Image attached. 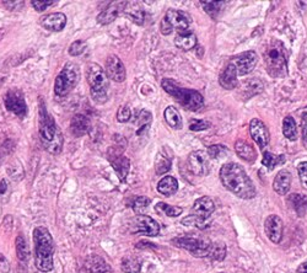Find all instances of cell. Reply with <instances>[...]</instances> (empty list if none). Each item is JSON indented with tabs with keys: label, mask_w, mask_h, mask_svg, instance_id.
<instances>
[{
	"label": "cell",
	"mask_w": 307,
	"mask_h": 273,
	"mask_svg": "<svg viewBox=\"0 0 307 273\" xmlns=\"http://www.w3.org/2000/svg\"><path fill=\"white\" fill-rule=\"evenodd\" d=\"M221 184L226 190L242 199L256 197V187L242 166L236 163H227L220 170Z\"/></svg>",
	"instance_id": "1"
},
{
	"label": "cell",
	"mask_w": 307,
	"mask_h": 273,
	"mask_svg": "<svg viewBox=\"0 0 307 273\" xmlns=\"http://www.w3.org/2000/svg\"><path fill=\"white\" fill-rule=\"evenodd\" d=\"M38 130L44 149L53 155H58L63 148V134L58 128L54 118L48 113L43 100H39Z\"/></svg>",
	"instance_id": "2"
},
{
	"label": "cell",
	"mask_w": 307,
	"mask_h": 273,
	"mask_svg": "<svg viewBox=\"0 0 307 273\" xmlns=\"http://www.w3.org/2000/svg\"><path fill=\"white\" fill-rule=\"evenodd\" d=\"M35 244V265L41 272H50L53 269V238L47 228L37 226L33 230Z\"/></svg>",
	"instance_id": "3"
},
{
	"label": "cell",
	"mask_w": 307,
	"mask_h": 273,
	"mask_svg": "<svg viewBox=\"0 0 307 273\" xmlns=\"http://www.w3.org/2000/svg\"><path fill=\"white\" fill-rule=\"evenodd\" d=\"M263 59L267 72L273 78H284L288 75V52L282 42L274 39L263 50Z\"/></svg>",
	"instance_id": "4"
},
{
	"label": "cell",
	"mask_w": 307,
	"mask_h": 273,
	"mask_svg": "<svg viewBox=\"0 0 307 273\" xmlns=\"http://www.w3.org/2000/svg\"><path fill=\"white\" fill-rule=\"evenodd\" d=\"M161 86L186 110L198 111L204 105V99L199 91L184 89V87L179 86L176 81L170 80V79H163L161 81Z\"/></svg>",
	"instance_id": "5"
},
{
	"label": "cell",
	"mask_w": 307,
	"mask_h": 273,
	"mask_svg": "<svg viewBox=\"0 0 307 273\" xmlns=\"http://www.w3.org/2000/svg\"><path fill=\"white\" fill-rule=\"evenodd\" d=\"M86 79L90 85L91 98L97 104H105L108 100V77L97 63H90L86 66Z\"/></svg>",
	"instance_id": "6"
},
{
	"label": "cell",
	"mask_w": 307,
	"mask_h": 273,
	"mask_svg": "<svg viewBox=\"0 0 307 273\" xmlns=\"http://www.w3.org/2000/svg\"><path fill=\"white\" fill-rule=\"evenodd\" d=\"M80 78V71L75 63H66L63 71L58 74L54 83V93L57 96H66L74 89Z\"/></svg>",
	"instance_id": "7"
},
{
	"label": "cell",
	"mask_w": 307,
	"mask_h": 273,
	"mask_svg": "<svg viewBox=\"0 0 307 273\" xmlns=\"http://www.w3.org/2000/svg\"><path fill=\"white\" fill-rule=\"evenodd\" d=\"M191 19H188V16L184 13L178 10H169L166 13L163 19L161 20L160 31L162 35H170L172 33L173 30L178 31V33L187 32L188 27H190Z\"/></svg>",
	"instance_id": "8"
},
{
	"label": "cell",
	"mask_w": 307,
	"mask_h": 273,
	"mask_svg": "<svg viewBox=\"0 0 307 273\" xmlns=\"http://www.w3.org/2000/svg\"><path fill=\"white\" fill-rule=\"evenodd\" d=\"M179 247L190 251L193 256L196 257H206L210 254L211 244L205 239H196V238H176L172 240Z\"/></svg>",
	"instance_id": "9"
},
{
	"label": "cell",
	"mask_w": 307,
	"mask_h": 273,
	"mask_svg": "<svg viewBox=\"0 0 307 273\" xmlns=\"http://www.w3.org/2000/svg\"><path fill=\"white\" fill-rule=\"evenodd\" d=\"M188 169L197 176H206L210 172V156L208 151L196 150L188 156Z\"/></svg>",
	"instance_id": "10"
},
{
	"label": "cell",
	"mask_w": 307,
	"mask_h": 273,
	"mask_svg": "<svg viewBox=\"0 0 307 273\" xmlns=\"http://www.w3.org/2000/svg\"><path fill=\"white\" fill-rule=\"evenodd\" d=\"M258 62V56L254 51H248V52L241 53L239 56L233 57L230 60V64L235 66L237 75L239 77H243V75L248 74L254 69Z\"/></svg>",
	"instance_id": "11"
},
{
	"label": "cell",
	"mask_w": 307,
	"mask_h": 273,
	"mask_svg": "<svg viewBox=\"0 0 307 273\" xmlns=\"http://www.w3.org/2000/svg\"><path fill=\"white\" fill-rule=\"evenodd\" d=\"M4 105L9 111L19 117H25L27 113V105L23 94L19 90H10L5 94Z\"/></svg>",
	"instance_id": "12"
},
{
	"label": "cell",
	"mask_w": 307,
	"mask_h": 273,
	"mask_svg": "<svg viewBox=\"0 0 307 273\" xmlns=\"http://www.w3.org/2000/svg\"><path fill=\"white\" fill-rule=\"evenodd\" d=\"M133 233H138V234L147 236H156L160 234V225L156 220H154L149 215H136Z\"/></svg>",
	"instance_id": "13"
},
{
	"label": "cell",
	"mask_w": 307,
	"mask_h": 273,
	"mask_svg": "<svg viewBox=\"0 0 307 273\" xmlns=\"http://www.w3.org/2000/svg\"><path fill=\"white\" fill-rule=\"evenodd\" d=\"M250 133L252 139L258 144L261 150H263L269 144V130L267 129L266 124L258 118H253L250 122Z\"/></svg>",
	"instance_id": "14"
},
{
	"label": "cell",
	"mask_w": 307,
	"mask_h": 273,
	"mask_svg": "<svg viewBox=\"0 0 307 273\" xmlns=\"http://www.w3.org/2000/svg\"><path fill=\"white\" fill-rule=\"evenodd\" d=\"M106 74L115 83H123L126 80V68L117 56H109L106 60Z\"/></svg>",
	"instance_id": "15"
},
{
	"label": "cell",
	"mask_w": 307,
	"mask_h": 273,
	"mask_svg": "<svg viewBox=\"0 0 307 273\" xmlns=\"http://www.w3.org/2000/svg\"><path fill=\"white\" fill-rule=\"evenodd\" d=\"M282 229H284L282 220L280 219V217H278V215L272 214L266 219V223H264V230H266V234L269 238V240L274 242V244H279V242L281 241Z\"/></svg>",
	"instance_id": "16"
},
{
	"label": "cell",
	"mask_w": 307,
	"mask_h": 273,
	"mask_svg": "<svg viewBox=\"0 0 307 273\" xmlns=\"http://www.w3.org/2000/svg\"><path fill=\"white\" fill-rule=\"evenodd\" d=\"M127 2H114L111 3L101 14H99L97 16V22L101 24V25H109L111 22L117 19L118 15L123 13L124 8H126Z\"/></svg>",
	"instance_id": "17"
},
{
	"label": "cell",
	"mask_w": 307,
	"mask_h": 273,
	"mask_svg": "<svg viewBox=\"0 0 307 273\" xmlns=\"http://www.w3.org/2000/svg\"><path fill=\"white\" fill-rule=\"evenodd\" d=\"M108 159L111 162L112 168L114 169L115 174L121 181L126 180L130 170V160L127 159L123 154H113L108 153Z\"/></svg>",
	"instance_id": "18"
},
{
	"label": "cell",
	"mask_w": 307,
	"mask_h": 273,
	"mask_svg": "<svg viewBox=\"0 0 307 273\" xmlns=\"http://www.w3.org/2000/svg\"><path fill=\"white\" fill-rule=\"evenodd\" d=\"M42 26L52 32H59L66 25V16L62 13H53L44 16L41 21Z\"/></svg>",
	"instance_id": "19"
},
{
	"label": "cell",
	"mask_w": 307,
	"mask_h": 273,
	"mask_svg": "<svg viewBox=\"0 0 307 273\" xmlns=\"http://www.w3.org/2000/svg\"><path fill=\"white\" fill-rule=\"evenodd\" d=\"M215 204L212 202L211 198L209 197H200L197 199L193 204V214L197 217L204 218V219H209V217L214 213Z\"/></svg>",
	"instance_id": "20"
},
{
	"label": "cell",
	"mask_w": 307,
	"mask_h": 273,
	"mask_svg": "<svg viewBox=\"0 0 307 273\" xmlns=\"http://www.w3.org/2000/svg\"><path fill=\"white\" fill-rule=\"evenodd\" d=\"M123 14L126 15L127 19L133 21L136 25H143L144 24L145 11L138 2H127Z\"/></svg>",
	"instance_id": "21"
},
{
	"label": "cell",
	"mask_w": 307,
	"mask_h": 273,
	"mask_svg": "<svg viewBox=\"0 0 307 273\" xmlns=\"http://www.w3.org/2000/svg\"><path fill=\"white\" fill-rule=\"evenodd\" d=\"M237 72L235 66L230 64L224 69L223 73L219 77V84L226 90H233L236 86H239V79H237Z\"/></svg>",
	"instance_id": "22"
},
{
	"label": "cell",
	"mask_w": 307,
	"mask_h": 273,
	"mask_svg": "<svg viewBox=\"0 0 307 273\" xmlns=\"http://www.w3.org/2000/svg\"><path fill=\"white\" fill-rule=\"evenodd\" d=\"M291 174L288 170H280L273 181V189L278 195H287L291 186Z\"/></svg>",
	"instance_id": "23"
},
{
	"label": "cell",
	"mask_w": 307,
	"mask_h": 273,
	"mask_svg": "<svg viewBox=\"0 0 307 273\" xmlns=\"http://www.w3.org/2000/svg\"><path fill=\"white\" fill-rule=\"evenodd\" d=\"M91 128L90 120L85 115L77 113L74 117L72 118L70 122V130L75 136H81L86 134Z\"/></svg>",
	"instance_id": "24"
},
{
	"label": "cell",
	"mask_w": 307,
	"mask_h": 273,
	"mask_svg": "<svg viewBox=\"0 0 307 273\" xmlns=\"http://www.w3.org/2000/svg\"><path fill=\"white\" fill-rule=\"evenodd\" d=\"M235 150L237 155L247 163H253L257 157L256 149L253 148V145H251L248 142L243 141V139H240V141L236 142Z\"/></svg>",
	"instance_id": "25"
},
{
	"label": "cell",
	"mask_w": 307,
	"mask_h": 273,
	"mask_svg": "<svg viewBox=\"0 0 307 273\" xmlns=\"http://www.w3.org/2000/svg\"><path fill=\"white\" fill-rule=\"evenodd\" d=\"M85 269H86V273H105L108 272L111 268L105 262V260L93 255L85 261Z\"/></svg>",
	"instance_id": "26"
},
{
	"label": "cell",
	"mask_w": 307,
	"mask_h": 273,
	"mask_svg": "<svg viewBox=\"0 0 307 273\" xmlns=\"http://www.w3.org/2000/svg\"><path fill=\"white\" fill-rule=\"evenodd\" d=\"M176 47L182 51H191L197 46V37L193 32H183L178 33L175 38Z\"/></svg>",
	"instance_id": "27"
},
{
	"label": "cell",
	"mask_w": 307,
	"mask_h": 273,
	"mask_svg": "<svg viewBox=\"0 0 307 273\" xmlns=\"http://www.w3.org/2000/svg\"><path fill=\"white\" fill-rule=\"evenodd\" d=\"M157 191H159L161 195L166 197L175 195L178 191V182L173 176H165L157 184Z\"/></svg>",
	"instance_id": "28"
},
{
	"label": "cell",
	"mask_w": 307,
	"mask_h": 273,
	"mask_svg": "<svg viewBox=\"0 0 307 273\" xmlns=\"http://www.w3.org/2000/svg\"><path fill=\"white\" fill-rule=\"evenodd\" d=\"M263 91V84L257 79H251V80H246L242 83L241 94L246 98H252V96L257 95V94Z\"/></svg>",
	"instance_id": "29"
},
{
	"label": "cell",
	"mask_w": 307,
	"mask_h": 273,
	"mask_svg": "<svg viewBox=\"0 0 307 273\" xmlns=\"http://www.w3.org/2000/svg\"><path fill=\"white\" fill-rule=\"evenodd\" d=\"M171 156H169L163 151H160L155 157V172L157 175H163L171 170Z\"/></svg>",
	"instance_id": "30"
},
{
	"label": "cell",
	"mask_w": 307,
	"mask_h": 273,
	"mask_svg": "<svg viewBox=\"0 0 307 273\" xmlns=\"http://www.w3.org/2000/svg\"><path fill=\"white\" fill-rule=\"evenodd\" d=\"M289 203L291 204V207L294 208V211L296 212L300 217H303L306 214L307 209V197L300 193H293L289 197Z\"/></svg>",
	"instance_id": "31"
},
{
	"label": "cell",
	"mask_w": 307,
	"mask_h": 273,
	"mask_svg": "<svg viewBox=\"0 0 307 273\" xmlns=\"http://www.w3.org/2000/svg\"><path fill=\"white\" fill-rule=\"evenodd\" d=\"M151 121H153V116H151L150 112H148L147 110L139 111L134 120L135 126L138 127V129H136V134L141 135L143 132L150 127Z\"/></svg>",
	"instance_id": "32"
},
{
	"label": "cell",
	"mask_w": 307,
	"mask_h": 273,
	"mask_svg": "<svg viewBox=\"0 0 307 273\" xmlns=\"http://www.w3.org/2000/svg\"><path fill=\"white\" fill-rule=\"evenodd\" d=\"M163 116H165L167 124H169L170 127H172L173 129L182 128V124H183L182 123V117H181V115H179V112L176 110L173 106H169V107L166 108Z\"/></svg>",
	"instance_id": "33"
},
{
	"label": "cell",
	"mask_w": 307,
	"mask_h": 273,
	"mask_svg": "<svg viewBox=\"0 0 307 273\" xmlns=\"http://www.w3.org/2000/svg\"><path fill=\"white\" fill-rule=\"evenodd\" d=\"M282 133L289 141L295 142L297 139V126L291 116L285 117L284 121H282Z\"/></svg>",
	"instance_id": "34"
},
{
	"label": "cell",
	"mask_w": 307,
	"mask_h": 273,
	"mask_svg": "<svg viewBox=\"0 0 307 273\" xmlns=\"http://www.w3.org/2000/svg\"><path fill=\"white\" fill-rule=\"evenodd\" d=\"M121 268L124 273H139L141 269L140 260L134 256L124 257L121 262Z\"/></svg>",
	"instance_id": "35"
},
{
	"label": "cell",
	"mask_w": 307,
	"mask_h": 273,
	"mask_svg": "<svg viewBox=\"0 0 307 273\" xmlns=\"http://www.w3.org/2000/svg\"><path fill=\"white\" fill-rule=\"evenodd\" d=\"M16 253H17V259L21 262H27V260L30 259V248L27 245V241L23 235H19L16 238Z\"/></svg>",
	"instance_id": "36"
},
{
	"label": "cell",
	"mask_w": 307,
	"mask_h": 273,
	"mask_svg": "<svg viewBox=\"0 0 307 273\" xmlns=\"http://www.w3.org/2000/svg\"><path fill=\"white\" fill-rule=\"evenodd\" d=\"M155 211H156L157 213L165 214L167 217L175 218V217H178V215L183 212V209L181 207H176V206H170L165 202H159L156 206H155Z\"/></svg>",
	"instance_id": "37"
},
{
	"label": "cell",
	"mask_w": 307,
	"mask_h": 273,
	"mask_svg": "<svg viewBox=\"0 0 307 273\" xmlns=\"http://www.w3.org/2000/svg\"><path fill=\"white\" fill-rule=\"evenodd\" d=\"M285 163V156L284 155H274L270 151H264L262 164L266 166L268 170H273L276 165H281Z\"/></svg>",
	"instance_id": "38"
},
{
	"label": "cell",
	"mask_w": 307,
	"mask_h": 273,
	"mask_svg": "<svg viewBox=\"0 0 307 273\" xmlns=\"http://www.w3.org/2000/svg\"><path fill=\"white\" fill-rule=\"evenodd\" d=\"M182 224L183 225H190V226H196L199 228V229H206L209 225H210V219H204V218L197 217V215H190V217H186L182 219Z\"/></svg>",
	"instance_id": "39"
},
{
	"label": "cell",
	"mask_w": 307,
	"mask_h": 273,
	"mask_svg": "<svg viewBox=\"0 0 307 273\" xmlns=\"http://www.w3.org/2000/svg\"><path fill=\"white\" fill-rule=\"evenodd\" d=\"M209 257L215 261H223L226 257V246L224 242H212Z\"/></svg>",
	"instance_id": "40"
},
{
	"label": "cell",
	"mask_w": 307,
	"mask_h": 273,
	"mask_svg": "<svg viewBox=\"0 0 307 273\" xmlns=\"http://www.w3.org/2000/svg\"><path fill=\"white\" fill-rule=\"evenodd\" d=\"M203 9L208 15H210L212 19H217V16L220 13L221 5L224 4L223 2H200Z\"/></svg>",
	"instance_id": "41"
},
{
	"label": "cell",
	"mask_w": 307,
	"mask_h": 273,
	"mask_svg": "<svg viewBox=\"0 0 307 273\" xmlns=\"http://www.w3.org/2000/svg\"><path fill=\"white\" fill-rule=\"evenodd\" d=\"M149 204H150V198L145 196H140L135 199L134 203L132 204V207H133V211H134L136 214L140 215V214H144V212L148 209Z\"/></svg>",
	"instance_id": "42"
},
{
	"label": "cell",
	"mask_w": 307,
	"mask_h": 273,
	"mask_svg": "<svg viewBox=\"0 0 307 273\" xmlns=\"http://www.w3.org/2000/svg\"><path fill=\"white\" fill-rule=\"evenodd\" d=\"M227 151H229V149H227L225 145L215 144V145H211V147L209 148L208 154H209V156L214 157V159H220V157L226 155Z\"/></svg>",
	"instance_id": "43"
},
{
	"label": "cell",
	"mask_w": 307,
	"mask_h": 273,
	"mask_svg": "<svg viewBox=\"0 0 307 273\" xmlns=\"http://www.w3.org/2000/svg\"><path fill=\"white\" fill-rule=\"evenodd\" d=\"M117 120L118 122L126 123L132 120V110L129 106H121L117 111Z\"/></svg>",
	"instance_id": "44"
},
{
	"label": "cell",
	"mask_w": 307,
	"mask_h": 273,
	"mask_svg": "<svg viewBox=\"0 0 307 273\" xmlns=\"http://www.w3.org/2000/svg\"><path fill=\"white\" fill-rule=\"evenodd\" d=\"M87 44L85 41H75L73 42L70 47H69V54L73 57L80 56L81 53H84V51L86 50Z\"/></svg>",
	"instance_id": "45"
},
{
	"label": "cell",
	"mask_w": 307,
	"mask_h": 273,
	"mask_svg": "<svg viewBox=\"0 0 307 273\" xmlns=\"http://www.w3.org/2000/svg\"><path fill=\"white\" fill-rule=\"evenodd\" d=\"M9 197H10V185L5 178H3L0 180V202L7 203Z\"/></svg>",
	"instance_id": "46"
},
{
	"label": "cell",
	"mask_w": 307,
	"mask_h": 273,
	"mask_svg": "<svg viewBox=\"0 0 307 273\" xmlns=\"http://www.w3.org/2000/svg\"><path fill=\"white\" fill-rule=\"evenodd\" d=\"M8 172L13 180L19 181V180H21V178H23V169H22V166L19 164V162H16V165L9 166Z\"/></svg>",
	"instance_id": "47"
},
{
	"label": "cell",
	"mask_w": 307,
	"mask_h": 273,
	"mask_svg": "<svg viewBox=\"0 0 307 273\" xmlns=\"http://www.w3.org/2000/svg\"><path fill=\"white\" fill-rule=\"evenodd\" d=\"M210 122L204 120H192L190 123V129L193 132H199V130H204L210 128Z\"/></svg>",
	"instance_id": "48"
},
{
	"label": "cell",
	"mask_w": 307,
	"mask_h": 273,
	"mask_svg": "<svg viewBox=\"0 0 307 273\" xmlns=\"http://www.w3.org/2000/svg\"><path fill=\"white\" fill-rule=\"evenodd\" d=\"M297 172H299L301 184L307 189V163H301L297 166Z\"/></svg>",
	"instance_id": "49"
},
{
	"label": "cell",
	"mask_w": 307,
	"mask_h": 273,
	"mask_svg": "<svg viewBox=\"0 0 307 273\" xmlns=\"http://www.w3.org/2000/svg\"><path fill=\"white\" fill-rule=\"evenodd\" d=\"M31 4H32V7L36 9V11L41 13V11H44L47 8H50L53 4H56V2H37V0H32Z\"/></svg>",
	"instance_id": "50"
},
{
	"label": "cell",
	"mask_w": 307,
	"mask_h": 273,
	"mask_svg": "<svg viewBox=\"0 0 307 273\" xmlns=\"http://www.w3.org/2000/svg\"><path fill=\"white\" fill-rule=\"evenodd\" d=\"M301 129H302V139L307 143V115H303L302 121H301Z\"/></svg>",
	"instance_id": "51"
},
{
	"label": "cell",
	"mask_w": 307,
	"mask_h": 273,
	"mask_svg": "<svg viewBox=\"0 0 307 273\" xmlns=\"http://www.w3.org/2000/svg\"><path fill=\"white\" fill-rule=\"evenodd\" d=\"M3 4L7 7L8 10H16V5L17 7H23V2H4Z\"/></svg>",
	"instance_id": "52"
},
{
	"label": "cell",
	"mask_w": 307,
	"mask_h": 273,
	"mask_svg": "<svg viewBox=\"0 0 307 273\" xmlns=\"http://www.w3.org/2000/svg\"><path fill=\"white\" fill-rule=\"evenodd\" d=\"M296 273H307V260L305 261V262L301 263V265L299 266V268H297Z\"/></svg>",
	"instance_id": "53"
}]
</instances>
